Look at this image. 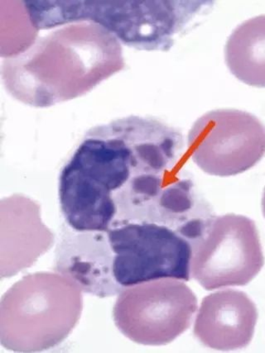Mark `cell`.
Masks as SVG:
<instances>
[{
  "instance_id": "cell-9",
  "label": "cell",
  "mask_w": 265,
  "mask_h": 353,
  "mask_svg": "<svg viewBox=\"0 0 265 353\" xmlns=\"http://www.w3.org/2000/svg\"><path fill=\"white\" fill-rule=\"evenodd\" d=\"M114 254L106 232H78L63 228L56 249L55 271L68 277L82 292L101 298L124 289L113 272Z\"/></svg>"
},
{
  "instance_id": "cell-6",
  "label": "cell",
  "mask_w": 265,
  "mask_h": 353,
  "mask_svg": "<svg viewBox=\"0 0 265 353\" xmlns=\"http://www.w3.org/2000/svg\"><path fill=\"white\" fill-rule=\"evenodd\" d=\"M190 244V273L206 290L246 285L264 267L258 230L246 216L229 214L211 219Z\"/></svg>"
},
{
  "instance_id": "cell-12",
  "label": "cell",
  "mask_w": 265,
  "mask_h": 353,
  "mask_svg": "<svg viewBox=\"0 0 265 353\" xmlns=\"http://www.w3.org/2000/svg\"><path fill=\"white\" fill-rule=\"evenodd\" d=\"M226 62L240 81L265 88V15L239 25L227 40Z\"/></svg>"
},
{
  "instance_id": "cell-4",
  "label": "cell",
  "mask_w": 265,
  "mask_h": 353,
  "mask_svg": "<svg viewBox=\"0 0 265 353\" xmlns=\"http://www.w3.org/2000/svg\"><path fill=\"white\" fill-rule=\"evenodd\" d=\"M106 232L114 276L123 288L165 278L190 280L192 244L173 228L124 222L114 223Z\"/></svg>"
},
{
  "instance_id": "cell-13",
  "label": "cell",
  "mask_w": 265,
  "mask_h": 353,
  "mask_svg": "<svg viewBox=\"0 0 265 353\" xmlns=\"http://www.w3.org/2000/svg\"><path fill=\"white\" fill-rule=\"evenodd\" d=\"M262 209H263V214H264V216L265 218V188H264L263 199H262Z\"/></svg>"
},
{
  "instance_id": "cell-11",
  "label": "cell",
  "mask_w": 265,
  "mask_h": 353,
  "mask_svg": "<svg viewBox=\"0 0 265 353\" xmlns=\"http://www.w3.org/2000/svg\"><path fill=\"white\" fill-rule=\"evenodd\" d=\"M258 321L255 303L244 292L219 290L203 299L194 325V335L203 345L219 351L246 347Z\"/></svg>"
},
{
  "instance_id": "cell-10",
  "label": "cell",
  "mask_w": 265,
  "mask_h": 353,
  "mask_svg": "<svg viewBox=\"0 0 265 353\" xmlns=\"http://www.w3.org/2000/svg\"><path fill=\"white\" fill-rule=\"evenodd\" d=\"M54 235L44 225L39 203L22 194L1 201V277L30 268L52 246Z\"/></svg>"
},
{
  "instance_id": "cell-2",
  "label": "cell",
  "mask_w": 265,
  "mask_h": 353,
  "mask_svg": "<svg viewBox=\"0 0 265 353\" xmlns=\"http://www.w3.org/2000/svg\"><path fill=\"white\" fill-rule=\"evenodd\" d=\"M209 1H36L32 18L39 30L72 23L99 25L139 51L168 52L178 33Z\"/></svg>"
},
{
  "instance_id": "cell-7",
  "label": "cell",
  "mask_w": 265,
  "mask_h": 353,
  "mask_svg": "<svg viewBox=\"0 0 265 353\" xmlns=\"http://www.w3.org/2000/svg\"><path fill=\"white\" fill-rule=\"evenodd\" d=\"M186 151V156L210 175H238L265 155V127L246 112L210 111L190 128Z\"/></svg>"
},
{
  "instance_id": "cell-1",
  "label": "cell",
  "mask_w": 265,
  "mask_h": 353,
  "mask_svg": "<svg viewBox=\"0 0 265 353\" xmlns=\"http://www.w3.org/2000/svg\"><path fill=\"white\" fill-rule=\"evenodd\" d=\"M124 65L121 44L114 35L99 25L77 23L6 58L2 77L17 101L48 108L83 97Z\"/></svg>"
},
{
  "instance_id": "cell-8",
  "label": "cell",
  "mask_w": 265,
  "mask_h": 353,
  "mask_svg": "<svg viewBox=\"0 0 265 353\" xmlns=\"http://www.w3.org/2000/svg\"><path fill=\"white\" fill-rule=\"evenodd\" d=\"M180 171L145 173L132 176L114 194L117 207L114 223H152L180 232L199 219L214 217L208 205L197 198L194 185Z\"/></svg>"
},
{
  "instance_id": "cell-3",
  "label": "cell",
  "mask_w": 265,
  "mask_h": 353,
  "mask_svg": "<svg viewBox=\"0 0 265 353\" xmlns=\"http://www.w3.org/2000/svg\"><path fill=\"white\" fill-rule=\"evenodd\" d=\"M82 292L58 272L29 274L0 303V341L15 352H39L59 345L77 326Z\"/></svg>"
},
{
  "instance_id": "cell-5",
  "label": "cell",
  "mask_w": 265,
  "mask_h": 353,
  "mask_svg": "<svg viewBox=\"0 0 265 353\" xmlns=\"http://www.w3.org/2000/svg\"><path fill=\"white\" fill-rule=\"evenodd\" d=\"M197 299L184 282L165 278L128 286L114 307L116 327L131 341L161 346L189 329Z\"/></svg>"
}]
</instances>
